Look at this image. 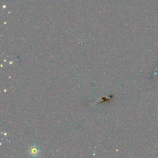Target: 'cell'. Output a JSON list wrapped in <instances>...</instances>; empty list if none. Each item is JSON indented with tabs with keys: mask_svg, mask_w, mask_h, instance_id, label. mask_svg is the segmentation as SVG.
I'll return each instance as SVG.
<instances>
[{
	"mask_svg": "<svg viewBox=\"0 0 158 158\" xmlns=\"http://www.w3.org/2000/svg\"><path fill=\"white\" fill-rule=\"evenodd\" d=\"M40 150L39 148L36 144H33L29 148L28 153L31 156L36 157L40 154Z\"/></svg>",
	"mask_w": 158,
	"mask_h": 158,
	"instance_id": "1",
	"label": "cell"
}]
</instances>
